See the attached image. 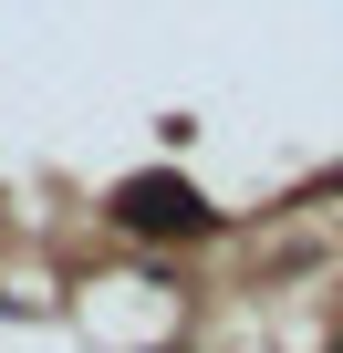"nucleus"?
Segmentation results:
<instances>
[{"instance_id": "1", "label": "nucleus", "mask_w": 343, "mask_h": 353, "mask_svg": "<svg viewBox=\"0 0 343 353\" xmlns=\"http://www.w3.org/2000/svg\"><path fill=\"white\" fill-rule=\"evenodd\" d=\"M115 219L146 229V239H188V229H208V208H198L188 176H125V188H115Z\"/></svg>"}]
</instances>
